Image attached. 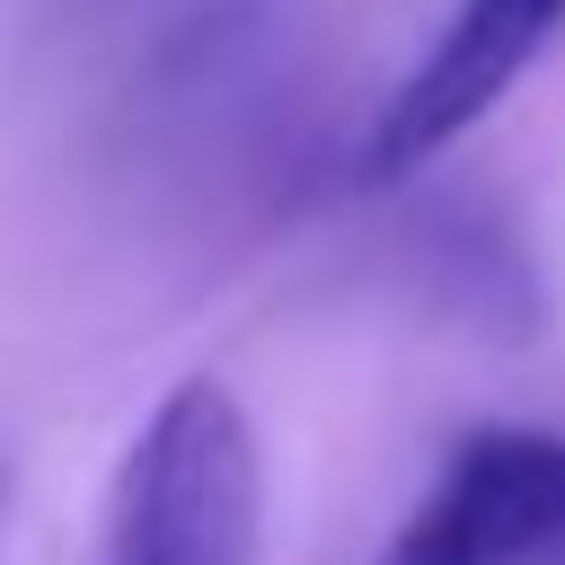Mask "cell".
Wrapping results in <instances>:
<instances>
[{
	"instance_id": "6da1fadb",
	"label": "cell",
	"mask_w": 565,
	"mask_h": 565,
	"mask_svg": "<svg viewBox=\"0 0 565 565\" xmlns=\"http://www.w3.org/2000/svg\"><path fill=\"white\" fill-rule=\"evenodd\" d=\"M265 441L230 380H177L124 441L106 494V565H256Z\"/></svg>"
},
{
	"instance_id": "3957f363",
	"label": "cell",
	"mask_w": 565,
	"mask_h": 565,
	"mask_svg": "<svg viewBox=\"0 0 565 565\" xmlns=\"http://www.w3.org/2000/svg\"><path fill=\"white\" fill-rule=\"evenodd\" d=\"M556 26H565V0H459L441 18V35L406 62V79L380 97L371 141H362V177L371 185L424 177L450 141H468L521 88V71L547 53Z\"/></svg>"
},
{
	"instance_id": "7a4b0ae2",
	"label": "cell",
	"mask_w": 565,
	"mask_h": 565,
	"mask_svg": "<svg viewBox=\"0 0 565 565\" xmlns=\"http://www.w3.org/2000/svg\"><path fill=\"white\" fill-rule=\"evenodd\" d=\"M565 556V433L477 424L441 450L371 565H547Z\"/></svg>"
}]
</instances>
